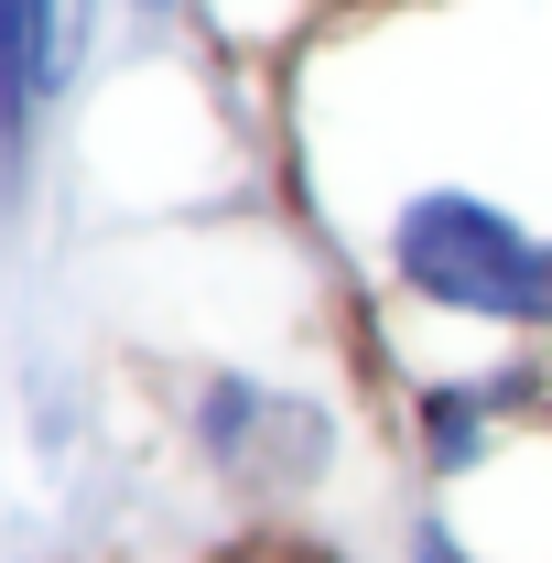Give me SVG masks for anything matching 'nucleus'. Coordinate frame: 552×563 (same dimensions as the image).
<instances>
[{"label":"nucleus","instance_id":"f03ea898","mask_svg":"<svg viewBox=\"0 0 552 563\" xmlns=\"http://www.w3.org/2000/svg\"><path fill=\"white\" fill-rule=\"evenodd\" d=\"M87 33H98V0H11V87H22V120L87 66Z\"/></svg>","mask_w":552,"mask_h":563},{"label":"nucleus","instance_id":"f257e3e1","mask_svg":"<svg viewBox=\"0 0 552 563\" xmlns=\"http://www.w3.org/2000/svg\"><path fill=\"white\" fill-rule=\"evenodd\" d=\"M390 272L444 314L487 325H552V239H531L509 207H487L466 185H433L390 217Z\"/></svg>","mask_w":552,"mask_h":563},{"label":"nucleus","instance_id":"7ed1b4c3","mask_svg":"<svg viewBox=\"0 0 552 563\" xmlns=\"http://www.w3.org/2000/svg\"><path fill=\"white\" fill-rule=\"evenodd\" d=\"M487 401H498V390H422V455H433L444 477H455V466H477Z\"/></svg>","mask_w":552,"mask_h":563},{"label":"nucleus","instance_id":"20e7f679","mask_svg":"<svg viewBox=\"0 0 552 563\" xmlns=\"http://www.w3.org/2000/svg\"><path fill=\"white\" fill-rule=\"evenodd\" d=\"M412 563H466V542H455L444 520H422V531H412Z\"/></svg>","mask_w":552,"mask_h":563}]
</instances>
